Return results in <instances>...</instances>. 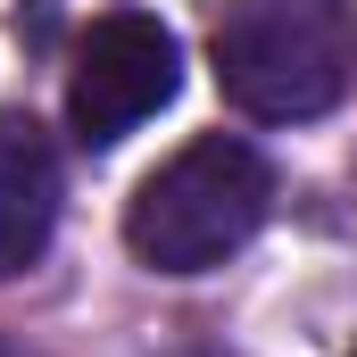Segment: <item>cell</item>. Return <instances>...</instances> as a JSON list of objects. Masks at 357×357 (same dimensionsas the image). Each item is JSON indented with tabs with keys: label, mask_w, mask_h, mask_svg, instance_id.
Returning a JSON list of instances; mask_svg holds the SVG:
<instances>
[{
	"label": "cell",
	"mask_w": 357,
	"mask_h": 357,
	"mask_svg": "<svg viewBox=\"0 0 357 357\" xmlns=\"http://www.w3.org/2000/svg\"><path fill=\"white\" fill-rule=\"evenodd\" d=\"M183 84V59H175V33L142 8H116L100 17L84 42H75V75H67V125L75 142L108 150L125 142L142 116H158Z\"/></svg>",
	"instance_id": "cell-3"
},
{
	"label": "cell",
	"mask_w": 357,
	"mask_h": 357,
	"mask_svg": "<svg viewBox=\"0 0 357 357\" xmlns=\"http://www.w3.org/2000/svg\"><path fill=\"white\" fill-rule=\"evenodd\" d=\"M266 199H274V175L250 142L199 133L158 175H142L133 208H125V250L158 274H208L266 225Z\"/></svg>",
	"instance_id": "cell-1"
},
{
	"label": "cell",
	"mask_w": 357,
	"mask_h": 357,
	"mask_svg": "<svg viewBox=\"0 0 357 357\" xmlns=\"http://www.w3.org/2000/svg\"><path fill=\"white\" fill-rule=\"evenodd\" d=\"M59 233V150L33 116L0 108V282L42 266Z\"/></svg>",
	"instance_id": "cell-4"
},
{
	"label": "cell",
	"mask_w": 357,
	"mask_h": 357,
	"mask_svg": "<svg viewBox=\"0 0 357 357\" xmlns=\"http://www.w3.org/2000/svg\"><path fill=\"white\" fill-rule=\"evenodd\" d=\"M208 50L241 116L299 125L349 91V8L341 0H233Z\"/></svg>",
	"instance_id": "cell-2"
}]
</instances>
